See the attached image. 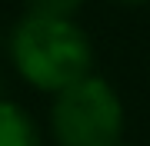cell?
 <instances>
[{
	"instance_id": "cell-1",
	"label": "cell",
	"mask_w": 150,
	"mask_h": 146,
	"mask_svg": "<svg viewBox=\"0 0 150 146\" xmlns=\"http://www.w3.org/2000/svg\"><path fill=\"white\" fill-rule=\"evenodd\" d=\"M7 57L27 87L50 96L93 73V43L77 17L23 10V17L10 27Z\"/></svg>"
},
{
	"instance_id": "cell-2",
	"label": "cell",
	"mask_w": 150,
	"mask_h": 146,
	"mask_svg": "<svg viewBox=\"0 0 150 146\" xmlns=\"http://www.w3.org/2000/svg\"><path fill=\"white\" fill-rule=\"evenodd\" d=\"M47 123L57 146H117L123 140L127 110L107 76L87 73L54 93Z\"/></svg>"
},
{
	"instance_id": "cell-3",
	"label": "cell",
	"mask_w": 150,
	"mask_h": 146,
	"mask_svg": "<svg viewBox=\"0 0 150 146\" xmlns=\"http://www.w3.org/2000/svg\"><path fill=\"white\" fill-rule=\"evenodd\" d=\"M0 146H43V133L27 110L0 96Z\"/></svg>"
},
{
	"instance_id": "cell-4",
	"label": "cell",
	"mask_w": 150,
	"mask_h": 146,
	"mask_svg": "<svg viewBox=\"0 0 150 146\" xmlns=\"http://www.w3.org/2000/svg\"><path fill=\"white\" fill-rule=\"evenodd\" d=\"M30 13H47V17H77L87 0H23Z\"/></svg>"
},
{
	"instance_id": "cell-5",
	"label": "cell",
	"mask_w": 150,
	"mask_h": 146,
	"mask_svg": "<svg viewBox=\"0 0 150 146\" xmlns=\"http://www.w3.org/2000/svg\"><path fill=\"white\" fill-rule=\"evenodd\" d=\"M113 3H120V7H147L150 0H113Z\"/></svg>"
},
{
	"instance_id": "cell-6",
	"label": "cell",
	"mask_w": 150,
	"mask_h": 146,
	"mask_svg": "<svg viewBox=\"0 0 150 146\" xmlns=\"http://www.w3.org/2000/svg\"><path fill=\"white\" fill-rule=\"evenodd\" d=\"M117 146H137V143H127V140H120V143H117Z\"/></svg>"
},
{
	"instance_id": "cell-7",
	"label": "cell",
	"mask_w": 150,
	"mask_h": 146,
	"mask_svg": "<svg viewBox=\"0 0 150 146\" xmlns=\"http://www.w3.org/2000/svg\"><path fill=\"white\" fill-rule=\"evenodd\" d=\"M0 87H4V83H0Z\"/></svg>"
}]
</instances>
